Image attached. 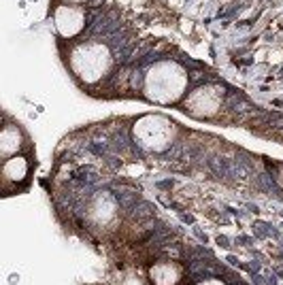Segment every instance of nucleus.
I'll use <instances>...</instances> for the list:
<instances>
[{
    "label": "nucleus",
    "instance_id": "nucleus-3",
    "mask_svg": "<svg viewBox=\"0 0 283 285\" xmlns=\"http://www.w3.org/2000/svg\"><path fill=\"white\" fill-rule=\"evenodd\" d=\"M196 285H226L222 279H205V281H200V283H196Z\"/></svg>",
    "mask_w": 283,
    "mask_h": 285
},
{
    "label": "nucleus",
    "instance_id": "nucleus-1",
    "mask_svg": "<svg viewBox=\"0 0 283 285\" xmlns=\"http://www.w3.org/2000/svg\"><path fill=\"white\" fill-rule=\"evenodd\" d=\"M183 268L177 262H158L151 268V281L153 285H177V281L181 279Z\"/></svg>",
    "mask_w": 283,
    "mask_h": 285
},
{
    "label": "nucleus",
    "instance_id": "nucleus-2",
    "mask_svg": "<svg viewBox=\"0 0 283 285\" xmlns=\"http://www.w3.org/2000/svg\"><path fill=\"white\" fill-rule=\"evenodd\" d=\"M28 174V164L23 157H13L4 164V183L9 181H19Z\"/></svg>",
    "mask_w": 283,
    "mask_h": 285
}]
</instances>
